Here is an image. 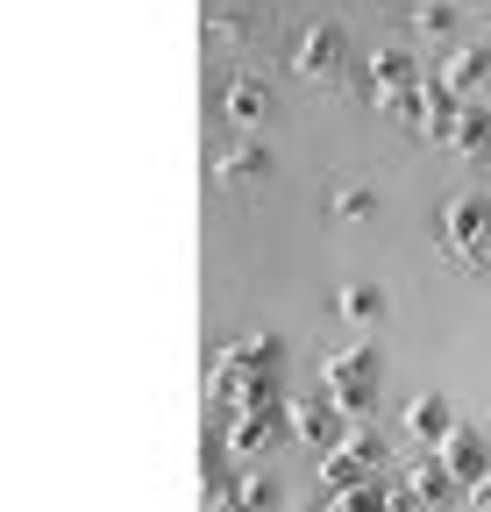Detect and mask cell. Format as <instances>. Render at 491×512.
I'll return each mask as SVG.
<instances>
[{"label":"cell","mask_w":491,"mask_h":512,"mask_svg":"<svg viewBox=\"0 0 491 512\" xmlns=\"http://www.w3.org/2000/svg\"><path fill=\"white\" fill-rule=\"evenodd\" d=\"M321 399L342 420H371V406H378V349H335L321 363Z\"/></svg>","instance_id":"obj_1"},{"label":"cell","mask_w":491,"mask_h":512,"mask_svg":"<svg viewBox=\"0 0 491 512\" xmlns=\"http://www.w3.org/2000/svg\"><path fill=\"white\" fill-rule=\"evenodd\" d=\"M342 64H349V36L335 22H314L299 36V50H292V72L299 79H342Z\"/></svg>","instance_id":"obj_2"},{"label":"cell","mask_w":491,"mask_h":512,"mask_svg":"<svg viewBox=\"0 0 491 512\" xmlns=\"http://www.w3.org/2000/svg\"><path fill=\"white\" fill-rule=\"evenodd\" d=\"M285 427H292V413H285V399H278V406H257V413H235L221 434H228V456H264Z\"/></svg>","instance_id":"obj_3"},{"label":"cell","mask_w":491,"mask_h":512,"mask_svg":"<svg viewBox=\"0 0 491 512\" xmlns=\"http://www.w3.org/2000/svg\"><path fill=\"white\" fill-rule=\"evenodd\" d=\"M285 413H292V434H299L306 448H314V456H328V448L349 434V420H342L328 399H285Z\"/></svg>","instance_id":"obj_4"},{"label":"cell","mask_w":491,"mask_h":512,"mask_svg":"<svg viewBox=\"0 0 491 512\" xmlns=\"http://www.w3.org/2000/svg\"><path fill=\"white\" fill-rule=\"evenodd\" d=\"M442 242L470 264V256L491 242V207H484V200H449V207H442Z\"/></svg>","instance_id":"obj_5"},{"label":"cell","mask_w":491,"mask_h":512,"mask_svg":"<svg viewBox=\"0 0 491 512\" xmlns=\"http://www.w3.org/2000/svg\"><path fill=\"white\" fill-rule=\"evenodd\" d=\"M456 427H463V420H456V399H449V392H420V399L406 406V434H413L420 448H442Z\"/></svg>","instance_id":"obj_6"},{"label":"cell","mask_w":491,"mask_h":512,"mask_svg":"<svg viewBox=\"0 0 491 512\" xmlns=\"http://www.w3.org/2000/svg\"><path fill=\"white\" fill-rule=\"evenodd\" d=\"M435 79H442L456 100H470L477 86H491V43H456V50L435 64Z\"/></svg>","instance_id":"obj_7"},{"label":"cell","mask_w":491,"mask_h":512,"mask_svg":"<svg viewBox=\"0 0 491 512\" xmlns=\"http://www.w3.org/2000/svg\"><path fill=\"white\" fill-rule=\"evenodd\" d=\"M435 456L449 463V477H456V484H477V477L491 470V441H484L477 427H456V434L435 448Z\"/></svg>","instance_id":"obj_8"},{"label":"cell","mask_w":491,"mask_h":512,"mask_svg":"<svg viewBox=\"0 0 491 512\" xmlns=\"http://www.w3.org/2000/svg\"><path fill=\"white\" fill-rule=\"evenodd\" d=\"M413 79H420V64H413L406 50H378V57H371V100H378V107H392Z\"/></svg>","instance_id":"obj_9"},{"label":"cell","mask_w":491,"mask_h":512,"mask_svg":"<svg viewBox=\"0 0 491 512\" xmlns=\"http://www.w3.org/2000/svg\"><path fill=\"white\" fill-rule=\"evenodd\" d=\"M221 114H228L235 128H257V121L271 114V86H264V79H228V86H221Z\"/></svg>","instance_id":"obj_10"},{"label":"cell","mask_w":491,"mask_h":512,"mask_svg":"<svg viewBox=\"0 0 491 512\" xmlns=\"http://www.w3.org/2000/svg\"><path fill=\"white\" fill-rule=\"evenodd\" d=\"M321 484H328V491H356V484H378V470L363 463L349 441H335L328 456H321Z\"/></svg>","instance_id":"obj_11"},{"label":"cell","mask_w":491,"mask_h":512,"mask_svg":"<svg viewBox=\"0 0 491 512\" xmlns=\"http://www.w3.org/2000/svg\"><path fill=\"white\" fill-rule=\"evenodd\" d=\"M214 363H235V370H278V363H285V342L264 328V335H242V342H228Z\"/></svg>","instance_id":"obj_12"},{"label":"cell","mask_w":491,"mask_h":512,"mask_svg":"<svg viewBox=\"0 0 491 512\" xmlns=\"http://www.w3.org/2000/svg\"><path fill=\"white\" fill-rule=\"evenodd\" d=\"M214 512H278V491H271V477H235L214 491Z\"/></svg>","instance_id":"obj_13"},{"label":"cell","mask_w":491,"mask_h":512,"mask_svg":"<svg viewBox=\"0 0 491 512\" xmlns=\"http://www.w3.org/2000/svg\"><path fill=\"white\" fill-rule=\"evenodd\" d=\"M406 484H413V491H420L427 505H442V498H456V477H449V463L435 456V448H427V456H420V463L406 470Z\"/></svg>","instance_id":"obj_14"},{"label":"cell","mask_w":491,"mask_h":512,"mask_svg":"<svg viewBox=\"0 0 491 512\" xmlns=\"http://www.w3.org/2000/svg\"><path fill=\"white\" fill-rule=\"evenodd\" d=\"M214 171H221V178H264V171H271V150H264V143H228V150L214 157Z\"/></svg>","instance_id":"obj_15"},{"label":"cell","mask_w":491,"mask_h":512,"mask_svg":"<svg viewBox=\"0 0 491 512\" xmlns=\"http://www.w3.org/2000/svg\"><path fill=\"white\" fill-rule=\"evenodd\" d=\"M335 306L356 320V328H371V320L385 313V292H378V285H342V292H335Z\"/></svg>","instance_id":"obj_16"},{"label":"cell","mask_w":491,"mask_h":512,"mask_svg":"<svg viewBox=\"0 0 491 512\" xmlns=\"http://www.w3.org/2000/svg\"><path fill=\"white\" fill-rule=\"evenodd\" d=\"M484 136H491V107L463 100V114H456V143H449V150H484Z\"/></svg>","instance_id":"obj_17"},{"label":"cell","mask_w":491,"mask_h":512,"mask_svg":"<svg viewBox=\"0 0 491 512\" xmlns=\"http://www.w3.org/2000/svg\"><path fill=\"white\" fill-rule=\"evenodd\" d=\"M328 512H392L385 505V477L378 484H356V491H328Z\"/></svg>","instance_id":"obj_18"},{"label":"cell","mask_w":491,"mask_h":512,"mask_svg":"<svg viewBox=\"0 0 491 512\" xmlns=\"http://www.w3.org/2000/svg\"><path fill=\"white\" fill-rule=\"evenodd\" d=\"M413 29H420V36H456L463 15L449 8V0H420V8H413Z\"/></svg>","instance_id":"obj_19"},{"label":"cell","mask_w":491,"mask_h":512,"mask_svg":"<svg viewBox=\"0 0 491 512\" xmlns=\"http://www.w3.org/2000/svg\"><path fill=\"white\" fill-rule=\"evenodd\" d=\"M342 221H363V214H371L378 200H371V185H335V200H328Z\"/></svg>","instance_id":"obj_20"},{"label":"cell","mask_w":491,"mask_h":512,"mask_svg":"<svg viewBox=\"0 0 491 512\" xmlns=\"http://www.w3.org/2000/svg\"><path fill=\"white\" fill-rule=\"evenodd\" d=\"M207 29H214V43H228V50H235V43H250V15H235V8H221Z\"/></svg>","instance_id":"obj_21"},{"label":"cell","mask_w":491,"mask_h":512,"mask_svg":"<svg viewBox=\"0 0 491 512\" xmlns=\"http://www.w3.org/2000/svg\"><path fill=\"white\" fill-rule=\"evenodd\" d=\"M470 498H477V505H491V470H484V477L470 484Z\"/></svg>","instance_id":"obj_22"},{"label":"cell","mask_w":491,"mask_h":512,"mask_svg":"<svg viewBox=\"0 0 491 512\" xmlns=\"http://www.w3.org/2000/svg\"><path fill=\"white\" fill-rule=\"evenodd\" d=\"M470 264H477V271H484V278H491V242H484V249H477V256H470Z\"/></svg>","instance_id":"obj_23"},{"label":"cell","mask_w":491,"mask_h":512,"mask_svg":"<svg viewBox=\"0 0 491 512\" xmlns=\"http://www.w3.org/2000/svg\"><path fill=\"white\" fill-rule=\"evenodd\" d=\"M278 512H328V505H278Z\"/></svg>","instance_id":"obj_24"},{"label":"cell","mask_w":491,"mask_h":512,"mask_svg":"<svg viewBox=\"0 0 491 512\" xmlns=\"http://www.w3.org/2000/svg\"><path fill=\"white\" fill-rule=\"evenodd\" d=\"M470 512H484V505H470Z\"/></svg>","instance_id":"obj_25"}]
</instances>
